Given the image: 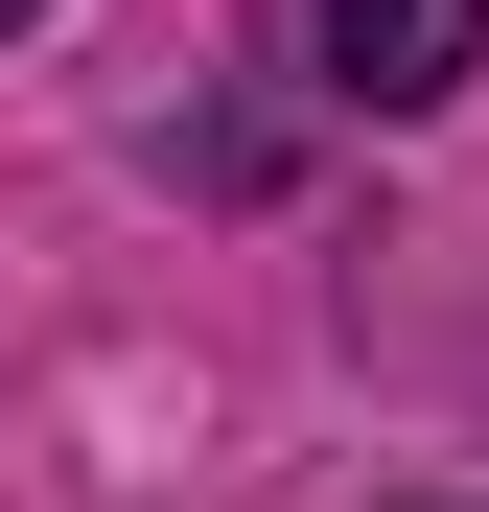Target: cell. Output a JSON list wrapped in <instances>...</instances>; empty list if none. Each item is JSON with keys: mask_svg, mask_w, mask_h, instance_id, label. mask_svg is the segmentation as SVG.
<instances>
[{"mask_svg": "<svg viewBox=\"0 0 489 512\" xmlns=\"http://www.w3.org/2000/svg\"><path fill=\"white\" fill-rule=\"evenodd\" d=\"M303 47H326V94H350V117H443L466 47H489V0H303Z\"/></svg>", "mask_w": 489, "mask_h": 512, "instance_id": "1", "label": "cell"}, {"mask_svg": "<svg viewBox=\"0 0 489 512\" xmlns=\"http://www.w3.org/2000/svg\"><path fill=\"white\" fill-rule=\"evenodd\" d=\"M0 24H47V0H0Z\"/></svg>", "mask_w": 489, "mask_h": 512, "instance_id": "2", "label": "cell"}]
</instances>
